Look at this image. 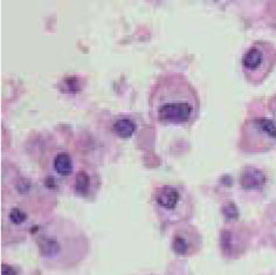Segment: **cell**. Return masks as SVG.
I'll return each instance as SVG.
<instances>
[{
    "label": "cell",
    "mask_w": 276,
    "mask_h": 275,
    "mask_svg": "<svg viewBox=\"0 0 276 275\" xmlns=\"http://www.w3.org/2000/svg\"><path fill=\"white\" fill-rule=\"evenodd\" d=\"M43 262L53 270H70L83 261L89 240L81 227L64 217H53L33 229Z\"/></svg>",
    "instance_id": "obj_1"
},
{
    "label": "cell",
    "mask_w": 276,
    "mask_h": 275,
    "mask_svg": "<svg viewBox=\"0 0 276 275\" xmlns=\"http://www.w3.org/2000/svg\"><path fill=\"white\" fill-rule=\"evenodd\" d=\"M150 115L161 124L186 125L197 117L200 100L184 74L167 71L156 80L150 92Z\"/></svg>",
    "instance_id": "obj_2"
},
{
    "label": "cell",
    "mask_w": 276,
    "mask_h": 275,
    "mask_svg": "<svg viewBox=\"0 0 276 275\" xmlns=\"http://www.w3.org/2000/svg\"><path fill=\"white\" fill-rule=\"evenodd\" d=\"M152 204L164 225L184 223L193 213V198L185 186L166 183L157 186L152 194Z\"/></svg>",
    "instance_id": "obj_3"
},
{
    "label": "cell",
    "mask_w": 276,
    "mask_h": 275,
    "mask_svg": "<svg viewBox=\"0 0 276 275\" xmlns=\"http://www.w3.org/2000/svg\"><path fill=\"white\" fill-rule=\"evenodd\" d=\"M172 250L179 256L194 255L202 246V237L191 224H183L177 227L172 237Z\"/></svg>",
    "instance_id": "obj_4"
},
{
    "label": "cell",
    "mask_w": 276,
    "mask_h": 275,
    "mask_svg": "<svg viewBox=\"0 0 276 275\" xmlns=\"http://www.w3.org/2000/svg\"><path fill=\"white\" fill-rule=\"evenodd\" d=\"M29 220V214L23 206L13 205L11 207L5 208L2 223H4V231L7 227H12L13 231L20 233L23 232Z\"/></svg>",
    "instance_id": "obj_5"
},
{
    "label": "cell",
    "mask_w": 276,
    "mask_h": 275,
    "mask_svg": "<svg viewBox=\"0 0 276 275\" xmlns=\"http://www.w3.org/2000/svg\"><path fill=\"white\" fill-rule=\"evenodd\" d=\"M74 158L68 151L60 150L52 160V170L59 177H69L74 171Z\"/></svg>",
    "instance_id": "obj_6"
},
{
    "label": "cell",
    "mask_w": 276,
    "mask_h": 275,
    "mask_svg": "<svg viewBox=\"0 0 276 275\" xmlns=\"http://www.w3.org/2000/svg\"><path fill=\"white\" fill-rule=\"evenodd\" d=\"M266 183V176L261 170L248 167L241 175V185L246 190L261 189Z\"/></svg>",
    "instance_id": "obj_7"
},
{
    "label": "cell",
    "mask_w": 276,
    "mask_h": 275,
    "mask_svg": "<svg viewBox=\"0 0 276 275\" xmlns=\"http://www.w3.org/2000/svg\"><path fill=\"white\" fill-rule=\"evenodd\" d=\"M92 175L89 171H87L86 169H81L76 172L74 178L73 187L75 193H77L79 196L88 197L92 191Z\"/></svg>",
    "instance_id": "obj_8"
},
{
    "label": "cell",
    "mask_w": 276,
    "mask_h": 275,
    "mask_svg": "<svg viewBox=\"0 0 276 275\" xmlns=\"http://www.w3.org/2000/svg\"><path fill=\"white\" fill-rule=\"evenodd\" d=\"M263 64V52L257 46L251 47L242 56V66L247 71H256Z\"/></svg>",
    "instance_id": "obj_9"
},
{
    "label": "cell",
    "mask_w": 276,
    "mask_h": 275,
    "mask_svg": "<svg viewBox=\"0 0 276 275\" xmlns=\"http://www.w3.org/2000/svg\"><path fill=\"white\" fill-rule=\"evenodd\" d=\"M114 131L121 137H129L131 136L136 130V123L133 118L128 116H121L114 122Z\"/></svg>",
    "instance_id": "obj_10"
},
{
    "label": "cell",
    "mask_w": 276,
    "mask_h": 275,
    "mask_svg": "<svg viewBox=\"0 0 276 275\" xmlns=\"http://www.w3.org/2000/svg\"><path fill=\"white\" fill-rule=\"evenodd\" d=\"M253 123L256 125L259 129L262 131L263 134L266 135L273 137L275 138L276 137V125L272 119L265 118V117H260V118H255L253 119Z\"/></svg>",
    "instance_id": "obj_11"
},
{
    "label": "cell",
    "mask_w": 276,
    "mask_h": 275,
    "mask_svg": "<svg viewBox=\"0 0 276 275\" xmlns=\"http://www.w3.org/2000/svg\"><path fill=\"white\" fill-rule=\"evenodd\" d=\"M224 213L229 219H235L238 217V208L233 203H230L224 207Z\"/></svg>",
    "instance_id": "obj_12"
},
{
    "label": "cell",
    "mask_w": 276,
    "mask_h": 275,
    "mask_svg": "<svg viewBox=\"0 0 276 275\" xmlns=\"http://www.w3.org/2000/svg\"><path fill=\"white\" fill-rule=\"evenodd\" d=\"M1 275H17V271L7 264L1 265Z\"/></svg>",
    "instance_id": "obj_13"
}]
</instances>
